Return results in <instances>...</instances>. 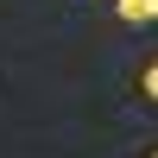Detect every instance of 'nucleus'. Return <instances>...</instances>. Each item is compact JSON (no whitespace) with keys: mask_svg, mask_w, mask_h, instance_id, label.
Instances as JSON below:
<instances>
[{"mask_svg":"<svg viewBox=\"0 0 158 158\" xmlns=\"http://www.w3.org/2000/svg\"><path fill=\"white\" fill-rule=\"evenodd\" d=\"M139 95H146V101H152V108H158V57L146 63V70H139Z\"/></svg>","mask_w":158,"mask_h":158,"instance_id":"obj_1","label":"nucleus"},{"mask_svg":"<svg viewBox=\"0 0 158 158\" xmlns=\"http://www.w3.org/2000/svg\"><path fill=\"white\" fill-rule=\"evenodd\" d=\"M146 13H152V19H158V0H146Z\"/></svg>","mask_w":158,"mask_h":158,"instance_id":"obj_2","label":"nucleus"},{"mask_svg":"<svg viewBox=\"0 0 158 158\" xmlns=\"http://www.w3.org/2000/svg\"><path fill=\"white\" fill-rule=\"evenodd\" d=\"M152 158H158V152H152Z\"/></svg>","mask_w":158,"mask_h":158,"instance_id":"obj_3","label":"nucleus"}]
</instances>
